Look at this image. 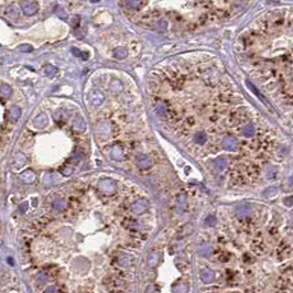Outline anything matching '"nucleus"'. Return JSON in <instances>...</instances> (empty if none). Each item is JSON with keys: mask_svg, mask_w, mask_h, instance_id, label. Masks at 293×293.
Here are the masks:
<instances>
[{"mask_svg": "<svg viewBox=\"0 0 293 293\" xmlns=\"http://www.w3.org/2000/svg\"><path fill=\"white\" fill-rule=\"evenodd\" d=\"M158 261H159V255L158 253H152V255H150L149 259H148V262H149V264L151 267H154L158 264Z\"/></svg>", "mask_w": 293, "mask_h": 293, "instance_id": "a211bd4d", "label": "nucleus"}, {"mask_svg": "<svg viewBox=\"0 0 293 293\" xmlns=\"http://www.w3.org/2000/svg\"><path fill=\"white\" fill-rule=\"evenodd\" d=\"M283 203L285 204L286 206H291L293 204V196H288L283 200Z\"/></svg>", "mask_w": 293, "mask_h": 293, "instance_id": "b1692460", "label": "nucleus"}, {"mask_svg": "<svg viewBox=\"0 0 293 293\" xmlns=\"http://www.w3.org/2000/svg\"><path fill=\"white\" fill-rule=\"evenodd\" d=\"M27 205H28L27 203H23L22 205H21V210H22V212H25V210H27V208H28Z\"/></svg>", "mask_w": 293, "mask_h": 293, "instance_id": "cd10ccee", "label": "nucleus"}, {"mask_svg": "<svg viewBox=\"0 0 293 293\" xmlns=\"http://www.w3.org/2000/svg\"><path fill=\"white\" fill-rule=\"evenodd\" d=\"M7 16L11 17V18H16V17H18V11L13 7H10L7 10Z\"/></svg>", "mask_w": 293, "mask_h": 293, "instance_id": "4be33fe9", "label": "nucleus"}, {"mask_svg": "<svg viewBox=\"0 0 293 293\" xmlns=\"http://www.w3.org/2000/svg\"><path fill=\"white\" fill-rule=\"evenodd\" d=\"M45 293H57V290L55 286H50V288L45 291Z\"/></svg>", "mask_w": 293, "mask_h": 293, "instance_id": "bb28decb", "label": "nucleus"}, {"mask_svg": "<svg viewBox=\"0 0 293 293\" xmlns=\"http://www.w3.org/2000/svg\"><path fill=\"white\" fill-rule=\"evenodd\" d=\"M20 7L25 16H33L39 10L35 0H20Z\"/></svg>", "mask_w": 293, "mask_h": 293, "instance_id": "f03ea898", "label": "nucleus"}, {"mask_svg": "<svg viewBox=\"0 0 293 293\" xmlns=\"http://www.w3.org/2000/svg\"><path fill=\"white\" fill-rule=\"evenodd\" d=\"M152 165V161L151 159L149 158V157L146 156H141L139 159H138V167L140 168V169H148V168H150Z\"/></svg>", "mask_w": 293, "mask_h": 293, "instance_id": "423d86ee", "label": "nucleus"}, {"mask_svg": "<svg viewBox=\"0 0 293 293\" xmlns=\"http://www.w3.org/2000/svg\"><path fill=\"white\" fill-rule=\"evenodd\" d=\"M185 197L183 196V195H181L180 197H178V207L180 208V210H184L185 208Z\"/></svg>", "mask_w": 293, "mask_h": 293, "instance_id": "412c9836", "label": "nucleus"}, {"mask_svg": "<svg viewBox=\"0 0 293 293\" xmlns=\"http://www.w3.org/2000/svg\"><path fill=\"white\" fill-rule=\"evenodd\" d=\"M54 207L56 210H63L65 207V202L61 201V200H57L56 202H54Z\"/></svg>", "mask_w": 293, "mask_h": 293, "instance_id": "5701e85b", "label": "nucleus"}, {"mask_svg": "<svg viewBox=\"0 0 293 293\" xmlns=\"http://www.w3.org/2000/svg\"><path fill=\"white\" fill-rule=\"evenodd\" d=\"M19 50L20 51H31L32 50V46H30V45H21V46H19Z\"/></svg>", "mask_w": 293, "mask_h": 293, "instance_id": "a878e982", "label": "nucleus"}, {"mask_svg": "<svg viewBox=\"0 0 293 293\" xmlns=\"http://www.w3.org/2000/svg\"><path fill=\"white\" fill-rule=\"evenodd\" d=\"M56 71H57L56 67H54V66H52V65H47V66H45L44 72L47 76H53V75L56 73Z\"/></svg>", "mask_w": 293, "mask_h": 293, "instance_id": "aec40b11", "label": "nucleus"}, {"mask_svg": "<svg viewBox=\"0 0 293 293\" xmlns=\"http://www.w3.org/2000/svg\"><path fill=\"white\" fill-rule=\"evenodd\" d=\"M99 187L103 192H105V193H111V192L115 189V183L111 180H109V178H106V180L100 181Z\"/></svg>", "mask_w": 293, "mask_h": 293, "instance_id": "39448f33", "label": "nucleus"}, {"mask_svg": "<svg viewBox=\"0 0 293 293\" xmlns=\"http://www.w3.org/2000/svg\"><path fill=\"white\" fill-rule=\"evenodd\" d=\"M213 253V249L210 246H208V245H204V246L201 247V249H200V255L204 256V257H208V256H210Z\"/></svg>", "mask_w": 293, "mask_h": 293, "instance_id": "2eb2a0df", "label": "nucleus"}, {"mask_svg": "<svg viewBox=\"0 0 293 293\" xmlns=\"http://www.w3.org/2000/svg\"><path fill=\"white\" fill-rule=\"evenodd\" d=\"M237 213L239 215H248L250 213V207L248 205H241L240 207H238Z\"/></svg>", "mask_w": 293, "mask_h": 293, "instance_id": "6ab92c4d", "label": "nucleus"}, {"mask_svg": "<svg viewBox=\"0 0 293 293\" xmlns=\"http://www.w3.org/2000/svg\"><path fill=\"white\" fill-rule=\"evenodd\" d=\"M21 178H22L25 183H32L35 181V173H34L32 170H25V171L21 174Z\"/></svg>", "mask_w": 293, "mask_h": 293, "instance_id": "6e6552de", "label": "nucleus"}, {"mask_svg": "<svg viewBox=\"0 0 293 293\" xmlns=\"http://www.w3.org/2000/svg\"><path fill=\"white\" fill-rule=\"evenodd\" d=\"M215 221H216V219H215V217L213 216V215H210V216L206 218V224H208V225H214Z\"/></svg>", "mask_w": 293, "mask_h": 293, "instance_id": "393cba45", "label": "nucleus"}, {"mask_svg": "<svg viewBox=\"0 0 293 293\" xmlns=\"http://www.w3.org/2000/svg\"><path fill=\"white\" fill-rule=\"evenodd\" d=\"M0 94L3 97H8L10 94H11V88H10L9 85L7 84H3L1 85V88H0Z\"/></svg>", "mask_w": 293, "mask_h": 293, "instance_id": "f3484780", "label": "nucleus"}, {"mask_svg": "<svg viewBox=\"0 0 293 293\" xmlns=\"http://www.w3.org/2000/svg\"><path fill=\"white\" fill-rule=\"evenodd\" d=\"M251 76L277 108L293 117V8L266 13L240 40Z\"/></svg>", "mask_w": 293, "mask_h": 293, "instance_id": "f257e3e1", "label": "nucleus"}, {"mask_svg": "<svg viewBox=\"0 0 293 293\" xmlns=\"http://www.w3.org/2000/svg\"><path fill=\"white\" fill-rule=\"evenodd\" d=\"M114 55H115V57H117V59H125V57L127 56V51L125 50V49H122V47H117L115 51H114Z\"/></svg>", "mask_w": 293, "mask_h": 293, "instance_id": "dca6fc26", "label": "nucleus"}, {"mask_svg": "<svg viewBox=\"0 0 293 293\" xmlns=\"http://www.w3.org/2000/svg\"><path fill=\"white\" fill-rule=\"evenodd\" d=\"M173 291L174 293H187L189 292V285L184 282H181V283H178L174 286Z\"/></svg>", "mask_w": 293, "mask_h": 293, "instance_id": "9b49d317", "label": "nucleus"}, {"mask_svg": "<svg viewBox=\"0 0 293 293\" xmlns=\"http://www.w3.org/2000/svg\"><path fill=\"white\" fill-rule=\"evenodd\" d=\"M221 144H223L224 149L229 150V151H234V150L237 149V144H238V142H237V140L235 139L234 137H230V136H228V137L224 138Z\"/></svg>", "mask_w": 293, "mask_h": 293, "instance_id": "7ed1b4c3", "label": "nucleus"}, {"mask_svg": "<svg viewBox=\"0 0 293 293\" xmlns=\"http://www.w3.org/2000/svg\"><path fill=\"white\" fill-rule=\"evenodd\" d=\"M21 116V110L19 107L17 106H12L9 110V118L12 120V121H17L19 119V117Z\"/></svg>", "mask_w": 293, "mask_h": 293, "instance_id": "9d476101", "label": "nucleus"}, {"mask_svg": "<svg viewBox=\"0 0 293 293\" xmlns=\"http://www.w3.org/2000/svg\"><path fill=\"white\" fill-rule=\"evenodd\" d=\"M85 127H86L85 122H84V120L82 119V118L76 119L74 124H73V128H74L76 131H78V132H83V131L85 130Z\"/></svg>", "mask_w": 293, "mask_h": 293, "instance_id": "f8f14e48", "label": "nucleus"}, {"mask_svg": "<svg viewBox=\"0 0 293 293\" xmlns=\"http://www.w3.org/2000/svg\"><path fill=\"white\" fill-rule=\"evenodd\" d=\"M201 279L204 283H210L214 280V273L210 270H203L201 273Z\"/></svg>", "mask_w": 293, "mask_h": 293, "instance_id": "1a4fd4ad", "label": "nucleus"}, {"mask_svg": "<svg viewBox=\"0 0 293 293\" xmlns=\"http://www.w3.org/2000/svg\"><path fill=\"white\" fill-rule=\"evenodd\" d=\"M193 141L197 144H204L207 141V135H206L205 131H197L193 136Z\"/></svg>", "mask_w": 293, "mask_h": 293, "instance_id": "0eeeda50", "label": "nucleus"}, {"mask_svg": "<svg viewBox=\"0 0 293 293\" xmlns=\"http://www.w3.org/2000/svg\"><path fill=\"white\" fill-rule=\"evenodd\" d=\"M146 208H148V202L143 199L138 200L132 205V210L135 213H137V214H142L143 212H146Z\"/></svg>", "mask_w": 293, "mask_h": 293, "instance_id": "20e7f679", "label": "nucleus"}, {"mask_svg": "<svg viewBox=\"0 0 293 293\" xmlns=\"http://www.w3.org/2000/svg\"><path fill=\"white\" fill-rule=\"evenodd\" d=\"M122 156H124V154H122V150L120 149V146H114L113 151H111V157H113L115 160H121Z\"/></svg>", "mask_w": 293, "mask_h": 293, "instance_id": "ddd939ff", "label": "nucleus"}, {"mask_svg": "<svg viewBox=\"0 0 293 293\" xmlns=\"http://www.w3.org/2000/svg\"><path fill=\"white\" fill-rule=\"evenodd\" d=\"M226 167H227V161L223 158L218 159V160L215 162V168H216L217 171H223V170L226 169Z\"/></svg>", "mask_w": 293, "mask_h": 293, "instance_id": "4468645a", "label": "nucleus"}]
</instances>
